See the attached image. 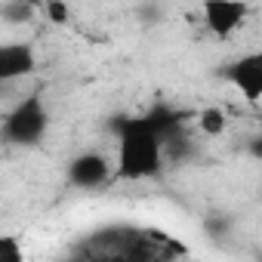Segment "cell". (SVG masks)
Instances as JSON below:
<instances>
[{
	"label": "cell",
	"instance_id": "1",
	"mask_svg": "<svg viewBox=\"0 0 262 262\" xmlns=\"http://www.w3.org/2000/svg\"><path fill=\"white\" fill-rule=\"evenodd\" d=\"M164 167V145L155 126L145 117H129L120 123V139H117V164L114 176L126 182H139L158 176Z\"/></svg>",
	"mask_w": 262,
	"mask_h": 262
},
{
	"label": "cell",
	"instance_id": "2",
	"mask_svg": "<svg viewBox=\"0 0 262 262\" xmlns=\"http://www.w3.org/2000/svg\"><path fill=\"white\" fill-rule=\"evenodd\" d=\"M47 126H50V111H47L43 99L37 93H31L7 114L4 126H0V139L7 145L28 148V145H37L47 136Z\"/></svg>",
	"mask_w": 262,
	"mask_h": 262
},
{
	"label": "cell",
	"instance_id": "3",
	"mask_svg": "<svg viewBox=\"0 0 262 262\" xmlns=\"http://www.w3.org/2000/svg\"><path fill=\"white\" fill-rule=\"evenodd\" d=\"M250 16V4L244 0H207L204 4V25L216 37H231Z\"/></svg>",
	"mask_w": 262,
	"mask_h": 262
},
{
	"label": "cell",
	"instance_id": "4",
	"mask_svg": "<svg viewBox=\"0 0 262 262\" xmlns=\"http://www.w3.org/2000/svg\"><path fill=\"white\" fill-rule=\"evenodd\" d=\"M225 77L237 86V93L250 105H259V99H262V53L241 56L237 62H231L225 68Z\"/></svg>",
	"mask_w": 262,
	"mask_h": 262
},
{
	"label": "cell",
	"instance_id": "5",
	"mask_svg": "<svg viewBox=\"0 0 262 262\" xmlns=\"http://www.w3.org/2000/svg\"><path fill=\"white\" fill-rule=\"evenodd\" d=\"M111 176H114V173H111V164H108L99 151H83V155H77V158L68 164V182H71L74 188L93 191V188H102Z\"/></svg>",
	"mask_w": 262,
	"mask_h": 262
},
{
	"label": "cell",
	"instance_id": "6",
	"mask_svg": "<svg viewBox=\"0 0 262 262\" xmlns=\"http://www.w3.org/2000/svg\"><path fill=\"white\" fill-rule=\"evenodd\" d=\"M37 56L31 43H0V83L34 74Z\"/></svg>",
	"mask_w": 262,
	"mask_h": 262
},
{
	"label": "cell",
	"instance_id": "7",
	"mask_svg": "<svg viewBox=\"0 0 262 262\" xmlns=\"http://www.w3.org/2000/svg\"><path fill=\"white\" fill-rule=\"evenodd\" d=\"M198 126H201V133H207V136H222L228 129V117H225L222 108H204L198 114Z\"/></svg>",
	"mask_w": 262,
	"mask_h": 262
},
{
	"label": "cell",
	"instance_id": "8",
	"mask_svg": "<svg viewBox=\"0 0 262 262\" xmlns=\"http://www.w3.org/2000/svg\"><path fill=\"white\" fill-rule=\"evenodd\" d=\"M0 262H25V250L16 234H0Z\"/></svg>",
	"mask_w": 262,
	"mask_h": 262
},
{
	"label": "cell",
	"instance_id": "9",
	"mask_svg": "<svg viewBox=\"0 0 262 262\" xmlns=\"http://www.w3.org/2000/svg\"><path fill=\"white\" fill-rule=\"evenodd\" d=\"M43 13H47V19H50L53 25H65V22L71 19V10H68L65 4H56V0H53V4H43Z\"/></svg>",
	"mask_w": 262,
	"mask_h": 262
},
{
	"label": "cell",
	"instance_id": "10",
	"mask_svg": "<svg viewBox=\"0 0 262 262\" xmlns=\"http://www.w3.org/2000/svg\"><path fill=\"white\" fill-rule=\"evenodd\" d=\"M4 16L10 22H25V19L34 16V7H28V4H10V7H4Z\"/></svg>",
	"mask_w": 262,
	"mask_h": 262
}]
</instances>
